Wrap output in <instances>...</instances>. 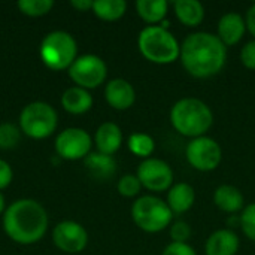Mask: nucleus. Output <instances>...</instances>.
<instances>
[{
	"instance_id": "nucleus-16",
	"label": "nucleus",
	"mask_w": 255,
	"mask_h": 255,
	"mask_svg": "<svg viewBox=\"0 0 255 255\" xmlns=\"http://www.w3.org/2000/svg\"><path fill=\"white\" fill-rule=\"evenodd\" d=\"M84 166L90 176L97 181H108L117 172V163L114 157L102 152H90L84 158Z\"/></svg>"
},
{
	"instance_id": "nucleus-32",
	"label": "nucleus",
	"mask_w": 255,
	"mask_h": 255,
	"mask_svg": "<svg viewBox=\"0 0 255 255\" xmlns=\"http://www.w3.org/2000/svg\"><path fill=\"white\" fill-rule=\"evenodd\" d=\"M13 173H12V167L7 161L0 160V190L6 188L10 182H12Z\"/></svg>"
},
{
	"instance_id": "nucleus-17",
	"label": "nucleus",
	"mask_w": 255,
	"mask_h": 255,
	"mask_svg": "<svg viewBox=\"0 0 255 255\" xmlns=\"http://www.w3.org/2000/svg\"><path fill=\"white\" fill-rule=\"evenodd\" d=\"M96 146L99 152L112 155L115 154L123 143V131L115 123H103L96 131Z\"/></svg>"
},
{
	"instance_id": "nucleus-5",
	"label": "nucleus",
	"mask_w": 255,
	"mask_h": 255,
	"mask_svg": "<svg viewBox=\"0 0 255 255\" xmlns=\"http://www.w3.org/2000/svg\"><path fill=\"white\" fill-rule=\"evenodd\" d=\"M40 60L52 70L69 69L76 60L78 45L73 36L63 30L48 33L40 43Z\"/></svg>"
},
{
	"instance_id": "nucleus-20",
	"label": "nucleus",
	"mask_w": 255,
	"mask_h": 255,
	"mask_svg": "<svg viewBox=\"0 0 255 255\" xmlns=\"http://www.w3.org/2000/svg\"><path fill=\"white\" fill-rule=\"evenodd\" d=\"M214 203L218 209L227 214H236L244 209V196L233 185H220L214 193Z\"/></svg>"
},
{
	"instance_id": "nucleus-29",
	"label": "nucleus",
	"mask_w": 255,
	"mask_h": 255,
	"mask_svg": "<svg viewBox=\"0 0 255 255\" xmlns=\"http://www.w3.org/2000/svg\"><path fill=\"white\" fill-rule=\"evenodd\" d=\"M170 238L173 242L179 244H187V241L191 238V227L185 221H176L170 227Z\"/></svg>"
},
{
	"instance_id": "nucleus-4",
	"label": "nucleus",
	"mask_w": 255,
	"mask_h": 255,
	"mask_svg": "<svg viewBox=\"0 0 255 255\" xmlns=\"http://www.w3.org/2000/svg\"><path fill=\"white\" fill-rule=\"evenodd\" d=\"M140 54L151 63L170 64L181 55V45L169 28L161 25L145 27L137 39Z\"/></svg>"
},
{
	"instance_id": "nucleus-36",
	"label": "nucleus",
	"mask_w": 255,
	"mask_h": 255,
	"mask_svg": "<svg viewBox=\"0 0 255 255\" xmlns=\"http://www.w3.org/2000/svg\"><path fill=\"white\" fill-rule=\"evenodd\" d=\"M3 209H4V197H3V194L0 193V214L3 212Z\"/></svg>"
},
{
	"instance_id": "nucleus-35",
	"label": "nucleus",
	"mask_w": 255,
	"mask_h": 255,
	"mask_svg": "<svg viewBox=\"0 0 255 255\" xmlns=\"http://www.w3.org/2000/svg\"><path fill=\"white\" fill-rule=\"evenodd\" d=\"M227 226L230 227V230H232V227H241V217L232 215V217L227 220Z\"/></svg>"
},
{
	"instance_id": "nucleus-1",
	"label": "nucleus",
	"mask_w": 255,
	"mask_h": 255,
	"mask_svg": "<svg viewBox=\"0 0 255 255\" xmlns=\"http://www.w3.org/2000/svg\"><path fill=\"white\" fill-rule=\"evenodd\" d=\"M179 58L191 76L205 79L223 70L227 60V48L217 34L196 31L184 39Z\"/></svg>"
},
{
	"instance_id": "nucleus-34",
	"label": "nucleus",
	"mask_w": 255,
	"mask_h": 255,
	"mask_svg": "<svg viewBox=\"0 0 255 255\" xmlns=\"http://www.w3.org/2000/svg\"><path fill=\"white\" fill-rule=\"evenodd\" d=\"M93 3L91 0H72L70 1V6H73L75 9L78 10H88V9H93Z\"/></svg>"
},
{
	"instance_id": "nucleus-13",
	"label": "nucleus",
	"mask_w": 255,
	"mask_h": 255,
	"mask_svg": "<svg viewBox=\"0 0 255 255\" xmlns=\"http://www.w3.org/2000/svg\"><path fill=\"white\" fill-rule=\"evenodd\" d=\"M105 97H106V102L114 109L126 111L131 108L133 103L136 102V91L128 81L123 78H117L108 82L105 88Z\"/></svg>"
},
{
	"instance_id": "nucleus-2",
	"label": "nucleus",
	"mask_w": 255,
	"mask_h": 255,
	"mask_svg": "<svg viewBox=\"0 0 255 255\" xmlns=\"http://www.w3.org/2000/svg\"><path fill=\"white\" fill-rule=\"evenodd\" d=\"M3 229L13 242L31 245L45 236L48 214L36 200L21 199L6 209L3 215Z\"/></svg>"
},
{
	"instance_id": "nucleus-3",
	"label": "nucleus",
	"mask_w": 255,
	"mask_h": 255,
	"mask_svg": "<svg viewBox=\"0 0 255 255\" xmlns=\"http://www.w3.org/2000/svg\"><path fill=\"white\" fill-rule=\"evenodd\" d=\"M170 123L178 133L194 139L205 136L214 123V115L205 102L194 97H185L173 105Z\"/></svg>"
},
{
	"instance_id": "nucleus-15",
	"label": "nucleus",
	"mask_w": 255,
	"mask_h": 255,
	"mask_svg": "<svg viewBox=\"0 0 255 255\" xmlns=\"http://www.w3.org/2000/svg\"><path fill=\"white\" fill-rule=\"evenodd\" d=\"M239 251V238L230 229L217 230L209 236L205 245L206 255H236Z\"/></svg>"
},
{
	"instance_id": "nucleus-18",
	"label": "nucleus",
	"mask_w": 255,
	"mask_h": 255,
	"mask_svg": "<svg viewBox=\"0 0 255 255\" xmlns=\"http://www.w3.org/2000/svg\"><path fill=\"white\" fill-rule=\"evenodd\" d=\"M61 105L66 112L73 115L85 114L93 106V96L81 87H70L61 96Z\"/></svg>"
},
{
	"instance_id": "nucleus-25",
	"label": "nucleus",
	"mask_w": 255,
	"mask_h": 255,
	"mask_svg": "<svg viewBox=\"0 0 255 255\" xmlns=\"http://www.w3.org/2000/svg\"><path fill=\"white\" fill-rule=\"evenodd\" d=\"M16 6L24 15L36 18V16L46 15L52 9L54 1L52 0H18Z\"/></svg>"
},
{
	"instance_id": "nucleus-26",
	"label": "nucleus",
	"mask_w": 255,
	"mask_h": 255,
	"mask_svg": "<svg viewBox=\"0 0 255 255\" xmlns=\"http://www.w3.org/2000/svg\"><path fill=\"white\" fill-rule=\"evenodd\" d=\"M19 136H21V131L16 126L10 123L0 124V148L1 149L15 148L16 143L19 142Z\"/></svg>"
},
{
	"instance_id": "nucleus-21",
	"label": "nucleus",
	"mask_w": 255,
	"mask_h": 255,
	"mask_svg": "<svg viewBox=\"0 0 255 255\" xmlns=\"http://www.w3.org/2000/svg\"><path fill=\"white\" fill-rule=\"evenodd\" d=\"M175 13L182 24L197 27L205 18V7L197 0H178L175 1Z\"/></svg>"
},
{
	"instance_id": "nucleus-33",
	"label": "nucleus",
	"mask_w": 255,
	"mask_h": 255,
	"mask_svg": "<svg viewBox=\"0 0 255 255\" xmlns=\"http://www.w3.org/2000/svg\"><path fill=\"white\" fill-rule=\"evenodd\" d=\"M245 24H247V28L250 30V33L253 36H255V3L248 9V12H247Z\"/></svg>"
},
{
	"instance_id": "nucleus-12",
	"label": "nucleus",
	"mask_w": 255,
	"mask_h": 255,
	"mask_svg": "<svg viewBox=\"0 0 255 255\" xmlns=\"http://www.w3.org/2000/svg\"><path fill=\"white\" fill-rule=\"evenodd\" d=\"M52 241L58 250L69 254H78L85 250L88 244L87 230L75 221H63L55 226Z\"/></svg>"
},
{
	"instance_id": "nucleus-30",
	"label": "nucleus",
	"mask_w": 255,
	"mask_h": 255,
	"mask_svg": "<svg viewBox=\"0 0 255 255\" xmlns=\"http://www.w3.org/2000/svg\"><path fill=\"white\" fill-rule=\"evenodd\" d=\"M161 255H197L194 248L188 244H179V242H172L169 244Z\"/></svg>"
},
{
	"instance_id": "nucleus-22",
	"label": "nucleus",
	"mask_w": 255,
	"mask_h": 255,
	"mask_svg": "<svg viewBox=\"0 0 255 255\" xmlns=\"http://www.w3.org/2000/svg\"><path fill=\"white\" fill-rule=\"evenodd\" d=\"M169 9V3L166 0H137L136 10L139 16L151 24L155 25L157 22H163Z\"/></svg>"
},
{
	"instance_id": "nucleus-8",
	"label": "nucleus",
	"mask_w": 255,
	"mask_h": 255,
	"mask_svg": "<svg viewBox=\"0 0 255 255\" xmlns=\"http://www.w3.org/2000/svg\"><path fill=\"white\" fill-rule=\"evenodd\" d=\"M108 75L106 63L94 54H85L76 57L73 64L69 67V76L76 84V87L90 90L97 88L105 82Z\"/></svg>"
},
{
	"instance_id": "nucleus-6",
	"label": "nucleus",
	"mask_w": 255,
	"mask_h": 255,
	"mask_svg": "<svg viewBox=\"0 0 255 255\" xmlns=\"http://www.w3.org/2000/svg\"><path fill=\"white\" fill-rule=\"evenodd\" d=\"M173 212L160 197L143 196L131 206V218L134 224L146 233H158L170 226Z\"/></svg>"
},
{
	"instance_id": "nucleus-19",
	"label": "nucleus",
	"mask_w": 255,
	"mask_h": 255,
	"mask_svg": "<svg viewBox=\"0 0 255 255\" xmlns=\"http://www.w3.org/2000/svg\"><path fill=\"white\" fill-rule=\"evenodd\" d=\"M196 202V191L190 184L181 182L167 191V206L173 214H184L193 208Z\"/></svg>"
},
{
	"instance_id": "nucleus-28",
	"label": "nucleus",
	"mask_w": 255,
	"mask_h": 255,
	"mask_svg": "<svg viewBox=\"0 0 255 255\" xmlns=\"http://www.w3.org/2000/svg\"><path fill=\"white\" fill-rule=\"evenodd\" d=\"M241 229L250 241L255 242V203L244 208L241 215Z\"/></svg>"
},
{
	"instance_id": "nucleus-10",
	"label": "nucleus",
	"mask_w": 255,
	"mask_h": 255,
	"mask_svg": "<svg viewBox=\"0 0 255 255\" xmlns=\"http://www.w3.org/2000/svg\"><path fill=\"white\" fill-rule=\"evenodd\" d=\"M142 184L149 191L160 193L169 191L173 182V170L172 167L160 158H146L137 167L136 175Z\"/></svg>"
},
{
	"instance_id": "nucleus-31",
	"label": "nucleus",
	"mask_w": 255,
	"mask_h": 255,
	"mask_svg": "<svg viewBox=\"0 0 255 255\" xmlns=\"http://www.w3.org/2000/svg\"><path fill=\"white\" fill-rule=\"evenodd\" d=\"M241 61L247 69L255 70V39L248 42L241 51Z\"/></svg>"
},
{
	"instance_id": "nucleus-14",
	"label": "nucleus",
	"mask_w": 255,
	"mask_h": 255,
	"mask_svg": "<svg viewBox=\"0 0 255 255\" xmlns=\"http://www.w3.org/2000/svg\"><path fill=\"white\" fill-rule=\"evenodd\" d=\"M245 30H247V24L244 16L238 12H229L220 18L217 36L226 46H230L241 42V39L245 34Z\"/></svg>"
},
{
	"instance_id": "nucleus-9",
	"label": "nucleus",
	"mask_w": 255,
	"mask_h": 255,
	"mask_svg": "<svg viewBox=\"0 0 255 255\" xmlns=\"http://www.w3.org/2000/svg\"><path fill=\"white\" fill-rule=\"evenodd\" d=\"M185 155L188 163L200 172L215 170L223 160V149L220 143L208 136L194 137L188 142Z\"/></svg>"
},
{
	"instance_id": "nucleus-23",
	"label": "nucleus",
	"mask_w": 255,
	"mask_h": 255,
	"mask_svg": "<svg viewBox=\"0 0 255 255\" xmlns=\"http://www.w3.org/2000/svg\"><path fill=\"white\" fill-rule=\"evenodd\" d=\"M127 9L124 0H96L93 3V12L103 21L120 19Z\"/></svg>"
},
{
	"instance_id": "nucleus-27",
	"label": "nucleus",
	"mask_w": 255,
	"mask_h": 255,
	"mask_svg": "<svg viewBox=\"0 0 255 255\" xmlns=\"http://www.w3.org/2000/svg\"><path fill=\"white\" fill-rule=\"evenodd\" d=\"M142 184L136 175H124L118 181V193L124 197H136L140 193Z\"/></svg>"
},
{
	"instance_id": "nucleus-11",
	"label": "nucleus",
	"mask_w": 255,
	"mask_h": 255,
	"mask_svg": "<svg viewBox=\"0 0 255 255\" xmlns=\"http://www.w3.org/2000/svg\"><path fill=\"white\" fill-rule=\"evenodd\" d=\"M91 136L84 128L70 127L63 130L55 139V151L64 160L85 158L91 151Z\"/></svg>"
},
{
	"instance_id": "nucleus-24",
	"label": "nucleus",
	"mask_w": 255,
	"mask_h": 255,
	"mask_svg": "<svg viewBox=\"0 0 255 255\" xmlns=\"http://www.w3.org/2000/svg\"><path fill=\"white\" fill-rule=\"evenodd\" d=\"M127 145H128V149L134 154V155H137V157H140V158H149V155L154 152V149H155V142H154V139L149 136V134H146V133H133L130 137H128V142H127Z\"/></svg>"
},
{
	"instance_id": "nucleus-7",
	"label": "nucleus",
	"mask_w": 255,
	"mask_h": 255,
	"mask_svg": "<svg viewBox=\"0 0 255 255\" xmlns=\"http://www.w3.org/2000/svg\"><path fill=\"white\" fill-rule=\"evenodd\" d=\"M58 124L55 109L45 102L28 103L19 115V127L31 139H45L51 136Z\"/></svg>"
}]
</instances>
